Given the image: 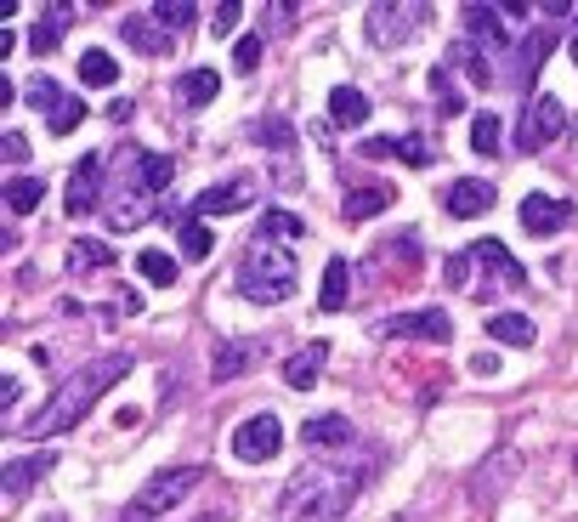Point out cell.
Wrapping results in <instances>:
<instances>
[{
  "instance_id": "d6986e66",
  "label": "cell",
  "mask_w": 578,
  "mask_h": 522,
  "mask_svg": "<svg viewBox=\"0 0 578 522\" xmlns=\"http://www.w3.org/2000/svg\"><path fill=\"white\" fill-rule=\"evenodd\" d=\"M363 154L369 159H408V166H431V143L415 137V130H408V137H369Z\"/></svg>"
},
{
  "instance_id": "cb8c5ba5",
  "label": "cell",
  "mask_w": 578,
  "mask_h": 522,
  "mask_svg": "<svg viewBox=\"0 0 578 522\" xmlns=\"http://www.w3.org/2000/svg\"><path fill=\"white\" fill-rule=\"evenodd\" d=\"M329 120H335L340 130H358V125L369 120V97H363L358 86H329Z\"/></svg>"
},
{
  "instance_id": "f1b7e54d",
  "label": "cell",
  "mask_w": 578,
  "mask_h": 522,
  "mask_svg": "<svg viewBox=\"0 0 578 522\" xmlns=\"http://www.w3.org/2000/svg\"><path fill=\"white\" fill-rule=\"evenodd\" d=\"M216 91H222V75H216V69H193V75H182V86H177V97H182L188 109L216 103Z\"/></svg>"
},
{
  "instance_id": "52a82bcc",
  "label": "cell",
  "mask_w": 578,
  "mask_h": 522,
  "mask_svg": "<svg viewBox=\"0 0 578 522\" xmlns=\"http://www.w3.org/2000/svg\"><path fill=\"white\" fill-rule=\"evenodd\" d=\"M562 130H567V109L556 103L551 91H528V109H522V125H517V148L539 154V148H551Z\"/></svg>"
},
{
  "instance_id": "ffe728a7",
  "label": "cell",
  "mask_w": 578,
  "mask_h": 522,
  "mask_svg": "<svg viewBox=\"0 0 578 522\" xmlns=\"http://www.w3.org/2000/svg\"><path fill=\"white\" fill-rule=\"evenodd\" d=\"M256 364H261V341H222L211 375H216V381H238V375H250Z\"/></svg>"
},
{
  "instance_id": "e575fe53",
  "label": "cell",
  "mask_w": 578,
  "mask_h": 522,
  "mask_svg": "<svg viewBox=\"0 0 578 522\" xmlns=\"http://www.w3.org/2000/svg\"><path fill=\"white\" fill-rule=\"evenodd\" d=\"M449 63H460V75H465L471 86H494V69L483 63V52H476L471 41H460V46L449 52Z\"/></svg>"
},
{
  "instance_id": "30bf717a",
  "label": "cell",
  "mask_w": 578,
  "mask_h": 522,
  "mask_svg": "<svg viewBox=\"0 0 578 522\" xmlns=\"http://www.w3.org/2000/svg\"><path fill=\"white\" fill-rule=\"evenodd\" d=\"M381 336H403V341H454V318L437 307H415L381 324Z\"/></svg>"
},
{
  "instance_id": "4fadbf2b",
  "label": "cell",
  "mask_w": 578,
  "mask_h": 522,
  "mask_svg": "<svg viewBox=\"0 0 578 522\" xmlns=\"http://www.w3.org/2000/svg\"><path fill=\"white\" fill-rule=\"evenodd\" d=\"M494 200H499V188H494L488 177H454V188L442 193V205H449V216H454V222H471V216H483Z\"/></svg>"
},
{
  "instance_id": "d4e9b609",
  "label": "cell",
  "mask_w": 578,
  "mask_h": 522,
  "mask_svg": "<svg viewBox=\"0 0 578 522\" xmlns=\"http://www.w3.org/2000/svg\"><path fill=\"white\" fill-rule=\"evenodd\" d=\"M347 296H352V273L340 256H329L324 284H318V313H347Z\"/></svg>"
},
{
  "instance_id": "9c48e42d",
  "label": "cell",
  "mask_w": 578,
  "mask_h": 522,
  "mask_svg": "<svg viewBox=\"0 0 578 522\" xmlns=\"http://www.w3.org/2000/svg\"><path fill=\"white\" fill-rule=\"evenodd\" d=\"M284 443V427H279V415H250V420H238V432H233V454L245 466H261L272 461Z\"/></svg>"
},
{
  "instance_id": "7a4b0ae2",
  "label": "cell",
  "mask_w": 578,
  "mask_h": 522,
  "mask_svg": "<svg viewBox=\"0 0 578 522\" xmlns=\"http://www.w3.org/2000/svg\"><path fill=\"white\" fill-rule=\"evenodd\" d=\"M131 364H136L131 352H102V358H86V364H80V370L68 375V381L52 392V398H46V409L23 420V438L41 443V438H63V432H75L80 420L91 415V404L102 398V392L120 386V381L131 375Z\"/></svg>"
},
{
  "instance_id": "8d00e7d4",
  "label": "cell",
  "mask_w": 578,
  "mask_h": 522,
  "mask_svg": "<svg viewBox=\"0 0 578 522\" xmlns=\"http://www.w3.org/2000/svg\"><path fill=\"white\" fill-rule=\"evenodd\" d=\"M499 143H505L499 114H476V120H471V148H476V154H499Z\"/></svg>"
},
{
  "instance_id": "bcb514c9",
  "label": "cell",
  "mask_w": 578,
  "mask_h": 522,
  "mask_svg": "<svg viewBox=\"0 0 578 522\" xmlns=\"http://www.w3.org/2000/svg\"><path fill=\"white\" fill-rule=\"evenodd\" d=\"M261 23H267V29H284V23H290V7H261Z\"/></svg>"
},
{
  "instance_id": "4316f807",
  "label": "cell",
  "mask_w": 578,
  "mask_h": 522,
  "mask_svg": "<svg viewBox=\"0 0 578 522\" xmlns=\"http://www.w3.org/2000/svg\"><path fill=\"white\" fill-rule=\"evenodd\" d=\"M533 318L528 313H488V341L499 347H533Z\"/></svg>"
},
{
  "instance_id": "1f68e13d",
  "label": "cell",
  "mask_w": 578,
  "mask_h": 522,
  "mask_svg": "<svg viewBox=\"0 0 578 522\" xmlns=\"http://www.w3.org/2000/svg\"><path fill=\"white\" fill-rule=\"evenodd\" d=\"M63 23H68V7L41 12V23H34V41H29V46L41 52V57H46V52H57V46H63Z\"/></svg>"
},
{
  "instance_id": "d590c367",
  "label": "cell",
  "mask_w": 578,
  "mask_h": 522,
  "mask_svg": "<svg viewBox=\"0 0 578 522\" xmlns=\"http://www.w3.org/2000/svg\"><path fill=\"white\" fill-rule=\"evenodd\" d=\"M136 273H143L148 284H159V290H170V284H177V261H170L165 250H143V256H136Z\"/></svg>"
},
{
  "instance_id": "836d02e7",
  "label": "cell",
  "mask_w": 578,
  "mask_h": 522,
  "mask_svg": "<svg viewBox=\"0 0 578 522\" xmlns=\"http://www.w3.org/2000/svg\"><path fill=\"white\" fill-rule=\"evenodd\" d=\"M41 200H46V182H41V177H12V182H7V205H12L18 216H29Z\"/></svg>"
},
{
  "instance_id": "9a60e30c",
  "label": "cell",
  "mask_w": 578,
  "mask_h": 522,
  "mask_svg": "<svg viewBox=\"0 0 578 522\" xmlns=\"http://www.w3.org/2000/svg\"><path fill=\"white\" fill-rule=\"evenodd\" d=\"M102 171H109V159L102 154H86L75 166V177H68V216H86L102 200Z\"/></svg>"
},
{
  "instance_id": "277c9868",
  "label": "cell",
  "mask_w": 578,
  "mask_h": 522,
  "mask_svg": "<svg viewBox=\"0 0 578 522\" xmlns=\"http://www.w3.org/2000/svg\"><path fill=\"white\" fill-rule=\"evenodd\" d=\"M199 483H204V466H165V472H154V477L131 495L125 522H159L165 511H177Z\"/></svg>"
},
{
  "instance_id": "7402d4cb",
  "label": "cell",
  "mask_w": 578,
  "mask_h": 522,
  "mask_svg": "<svg viewBox=\"0 0 578 522\" xmlns=\"http://www.w3.org/2000/svg\"><path fill=\"white\" fill-rule=\"evenodd\" d=\"M471 261H483V268H488L499 284H510V290H517V284L528 279V273L517 268V256H510L499 239H476V245H471Z\"/></svg>"
},
{
  "instance_id": "4dcf8cb0",
  "label": "cell",
  "mask_w": 578,
  "mask_h": 522,
  "mask_svg": "<svg viewBox=\"0 0 578 522\" xmlns=\"http://www.w3.org/2000/svg\"><path fill=\"white\" fill-rule=\"evenodd\" d=\"M154 18H159V23L170 29V35H177V41H182V35H188V29L199 23V7H193V0H159V7H154Z\"/></svg>"
},
{
  "instance_id": "7bdbcfd3",
  "label": "cell",
  "mask_w": 578,
  "mask_h": 522,
  "mask_svg": "<svg viewBox=\"0 0 578 522\" xmlns=\"http://www.w3.org/2000/svg\"><path fill=\"white\" fill-rule=\"evenodd\" d=\"M256 143L284 148V143H290V125H284V120H261V125H256Z\"/></svg>"
},
{
  "instance_id": "ee69618b",
  "label": "cell",
  "mask_w": 578,
  "mask_h": 522,
  "mask_svg": "<svg viewBox=\"0 0 578 522\" xmlns=\"http://www.w3.org/2000/svg\"><path fill=\"white\" fill-rule=\"evenodd\" d=\"M0 154H7L12 166H23V159H29V143L18 137V130H7V137H0Z\"/></svg>"
},
{
  "instance_id": "c3c4849f",
  "label": "cell",
  "mask_w": 578,
  "mask_h": 522,
  "mask_svg": "<svg viewBox=\"0 0 578 522\" xmlns=\"http://www.w3.org/2000/svg\"><path fill=\"white\" fill-rule=\"evenodd\" d=\"M41 522H68V517H57V511H52V517H41Z\"/></svg>"
},
{
  "instance_id": "ac0fdd59",
  "label": "cell",
  "mask_w": 578,
  "mask_h": 522,
  "mask_svg": "<svg viewBox=\"0 0 578 522\" xmlns=\"http://www.w3.org/2000/svg\"><path fill=\"white\" fill-rule=\"evenodd\" d=\"M517 46H522V52H517V63H510V80H517V86H533L539 63L556 52V35H551V29H533V35H522Z\"/></svg>"
},
{
  "instance_id": "681fc988",
  "label": "cell",
  "mask_w": 578,
  "mask_h": 522,
  "mask_svg": "<svg viewBox=\"0 0 578 522\" xmlns=\"http://www.w3.org/2000/svg\"><path fill=\"white\" fill-rule=\"evenodd\" d=\"M567 46H573V63H578V41H567Z\"/></svg>"
},
{
  "instance_id": "ba28073f",
  "label": "cell",
  "mask_w": 578,
  "mask_h": 522,
  "mask_svg": "<svg viewBox=\"0 0 578 522\" xmlns=\"http://www.w3.org/2000/svg\"><path fill=\"white\" fill-rule=\"evenodd\" d=\"M23 97L46 114V130H52V137H68V130H80V120H86V103H80L75 91H63L57 80H34Z\"/></svg>"
},
{
  "instance_id": "f35d334b",
  "label": "cell",
  "mask_w": 578,
  "mask_h": 522,
  "mask_svg": "<svg viewBox=\"0 0 578 522\" xmlns=\"http://www.w3.org/2000/svg\"><path fill=\"white\" fill-rule=\"evenodd\" d=\"M261 52H267V35H245V41H238V52H233L238 75H256L261 69Z\"/></svg>"
},
{
  "instance_id": "484cf974",
  "label": "cell",
  "mask_w": 578,
  "mask_h": 522,
  "mask_svg": "<svg viewBox=\"0 0 578 522\" xmlns=\"http://www.w3.org/2000/svg\"><path fill=\"white\" fill-rule=\"evenodd\" d=\"M392 200H397V193H392L386 182H374V188H352V193H347V205H340V216H347V222H369V216L392 211Z\"/></svg>"
},
{
  "instance_id": "5b68a950",
  "label": "cell",
  "mask_w": 578,
  "mask_h": 522,
  "mask_svg": "<svg viewBox=\"0 0 578 522\" xmlns=\"http://www.w3.org/2000/svg\"><path fill=\"white\" fill-rule=\"evenodd\" d=\"M120 166H125V177L114 182L109 222L120 227V234H131V227H143V222H148V211H154V188L143 182V148H120Z\"/></svg>"
},
{
  "instance_id": "d6a6232c",
  "label": "cell",
  "mask_w": 578,
  "mask_h": 522,
  "mask_svg": "<svg viewBox=\"0 0 578 522\" xmlns=\"http://www.w3.org/2000/svg\"><path fill=\"white\" fill-rule=\"evenodd\" d=\"M80 80H86V86H114V80H120V63H114L109 52L91 46V52H80Z\"/></svg>"
},
{
  "instance_id": "44dd1931",
  "label": "cell",
  "mask_w": 578,
  "mask_h": 522,
  "mask_svg": "<svg viewBox=\"0 0 578 522\" xmlns=\"http://www.w3.org/2000/svg\"><path fill=\"white\" fill-rule=\"evenodd\" d=\"M125 41L136 46V52H148V57H165L170 46H177V35L154 18V12H143V18H125Z\"/></svg>"
},
{
  "instance_id": "603a6c76",
  "label": "cell",
  "mask_w": 578,
  "mask_h": 522,
  "mask_svg": "<svg viewBox=\"0 0 578 522\" xmlns=\"http://www.w3.org/2000/svg\"><path fill=\"white\" fill-rule=\"evenodd\" d=\"M324 358H329V341H306L290 364H284V381L295 386V392H306V386H318V375H324Z\"/></svg>"
},
{
  "instance_id": "5bb4252c",
  "label": "cell",
  "mask_w": 578,
  "mask_h": 522,
  "mask_svg": "<svg viewBox=\"0 0 578 522\" xmlns=\"http://www.w3.org/2000/svg\"><path fill=\"white\" fill-rule=\"evenodd\" d=\"M52 466H57L52 449H34L29 461H7V466H0V495H7V506H18L29 488H34V477H46Z\"/></svg>"
},
{
  "instance_id": "b9f144b4",
  "label": "cell",
  "mask_w": 578,
  "mask_h": 522,
  "mask_svg": "<svg viewBox=\"0 0 578 522\" xmlns=\"http://www.w3.org/2000/svg\"><path fill=\"white\" fill-rule=\"evenodd\" d=\"M442 279H449V290H471V250H465V256H449Z\"/></svg>"
},
{
  "instance_id": "6da1fadb",
  "label": "cell",
  "mask_w": 578,
  "mask_h": 522,
  "mask_svg": "<svg viewBox=\"0 0 578 522\" xmlns=\"http://www.w3.org/2000/svg\"><path fill=\"white\" fill-rule=\"evenodd\" d=\"M363 488V466L358 461H329V454H313L279 500V522H340L352 511Z\"/></svg>"
},
{
  "instance_id": "60d3db41",
  "label": "cell",
  "mask_w": 578,
  "mask_h": 522,
  "mask_svg": "<svg viewBox=\"0 0 578 522\" xmlns=\"http://www.w3.org/2000/svg\"><path fill=\"white\" fill-rule=\"evenodd\" d=\"M238 18H245V7H238V0H222V7L211 12V29H216V35L227 41V35H233V29H238Z\"/></svg>"
},
{
  "instance_id": "8992f818",
  "label": "cell",
  "mask_w": 578,
  "mask_h": 522,
  "mask_svg": "<svg viewBox=\"0 0 578 522\" xmlns=\"http://www.w3.org/2000/svg\"><path fill=\"white\" fill-rule=\"evenodd\" d=\"M431 18V7H408V0H374V7L363 12V29H369V41L381 46V52H392V46H403L408 35H415V29Z\"/></svg>"
},
{
  "instance_id": "f546056e",
  "label": "cell",
  "mask_w": 578,
  "mask_h": 522,
  "mask_svg": "<svg viewBox=\"0 0 578 522\" xmlns=\"http://www.w3.org/2000/svg\"><path fill=\"white\" fill-rule=\"evenodd\" d=\"M170 227H177V239H182V256H188V261H204V256L216 250V239H211V227H204V222H193V216H177Z\"/></svg>"
},
{
  "instance_id": "8fae6325",
  "label": "cell",
  "mask_w": 578,
  "mask_h": 522,
  "mask_svg": "<svg viewBox=\"0 0 578 522\" xmlns=\"http://www.w3.org/2000/svg\"><path fill=\"white\" fill-rule=\"evenodd\" d=\"M517 216H522V227H528L533 239H551V234H562V227L573 222V205L556 200V193H528Z\"/></svg>"
},
{
  "instance_id": "e0dca14e",
  "label": "cell",
  "mask_w": 578,
  "mask_h": 522,
  "mask_svg": "<svg viewBox=\"0 0 578 522\" xmlns=\"http://www.w3.org/2000/svg\"><path fill=\"white\" fill-rule=\"evenodd\" d=\"M301 443L306 449H352L358 443V427H352L347 415H313L301 427Z\"/></svg>"
},
{
  "instance_id": "ab89813d",
  "label": "cell",
  "mask_w": 578,
  "mask_h": 522,
  "mask_svg": "<svg viewBox=\"0 0 578 522\" xmlns=\"http://www.w3.org/2000/svg\"><path fill=\"white\" fill-rule=\"evenodd\" d=\"M170 177H177V166H170L165 154H143V182L159 193V188H170Z\"/></svg>"
},
{
  "instance_id": "74e56055",
  "label": "cell",
  "mask_w": 578,
  "mask_h": 522,
  "mask_svg": "<svg viewBox=\"0 0 578 522\" xmlns=\"http://www.w3.org/2000/svg\"><path fill=\"white\" fill-rule=\"evenodd\" d=\"M306 234V222L290 216V211H267L261 216V239H301Z\"/></svg>"
},
{
  "instance_id": "f6af8a7d",
  "label": "cell",
  "mask_w": 578,
  "mask_h": 522,
  "mask_svg": "<svg viewBox=\"0 0 578 522\" xmlns=\"http://www.w3.org/2000/svg\"><path fill=\"white\" fill-rule=\"evenodd\" d=\"M494 370H499L494 352H476V358H471V375H494Z\"/></svg>"
},
{
  "instance_id": "7c38bea8",
  "label": "cell",
  "mask_w": 578,
  "mask_h": 522,
  "mask_svg": "<svg viewBox=\"0 0 578 522\" xmlns=\"http://www.w3.org/2000/svg\"><path fill=\"white\" fill-rule=\"evenodd\" d=\"M245 205H256V177H233V182L204 188L199 200H193V216H233V211H245Z\"/></svg>"
},
{
  "instance_id": "7dc6e473",
  "label": "cell",
  "mask_w": 578,
  "mask_h": 522,
  "mask_svg": "<svg viewBox=\"0 0 578 522\" xmlns=\"http://www.w3.org/2000/svg\"><path fill=\"white\" fill-rule=\"evenodd\" d=\"M12 103H18V80L0 75V109H12Z\"/></svg>"
},
{
  "instance_id": "3957f363",
  "label": "cell",
  "mask_w": 578,
  "mask_h": 522,
  "mask_svg": "<svg viewBox=\"0 0 578 522\" xmlns=\"http://www.w3.org/2000/svg\"><path fill=\"white\" fill-rule=\"evenodd\" d=\"M238 296H250L261 307L272 302H290L295 296V256L279 239H256L238 261Z\"/></svg>"
},
{
  "instance_id": "83f0119b",
  "label": "cell",
  "mask_w": 578,
  "mask_h": 522,
  "mask_svg": "<svg viewBox=\"0 0 578 522\" xmlns=\"http://www.w3.org/2000/svg\"><path fill=\"white\" fill-rule=\"evenodd\" d=\"M63 261H68V273H102V268H114V245L109 239H75Z\"/></svg>"
},
{
  "instance_id": "2e32d148",
  "label": "cell",
  "mask_w": 578,
  "mask_h": 522,
  "mask_svg": "<svg viewBox=\"0 0 578 522\" xmlns=\"http://www.w3.org/2000/svg\"><path fill=\"white\" fill-rule=\"evenodd\" d=\"M465 29H471V46H483V52H510L517 46L505 35V7H465Z\"/></svg>"
}]
</instances>
